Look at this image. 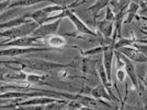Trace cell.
Here are the masks:
<instances>
[{
    "label": "cell",
    "instance_id": "cell-1",
    "mask_svg": "<svg viewBox=\"0 0 147 110\" xmlns=\"http://www.w3.org/2000/svg\"><path fill=\"white\" fill-rule=\"evenodd\" d=\"M2 63H8V64H14V66H20L22 69H31L35 71H44V72H51L55 69H64V68H78L79 63L78 60L75 59L73 62L68 64H61V63H56V62L46 61L42 59H14L11 61H1Z\"/></svg>",
    "mask_w": 147,
    "mask_h": 110
},
{
    "label": "cell",
    "instance_id": "cell-2",
    "mask_svg": "<svg viewBox=\"0 0 147 110\" xmlns=\"http://www.w3.org/2000/svg\"><path fill=\"white\" fill-rule=\"evenodd\" d=\"M38 26H40V24L37 22H35L34 20H32L28 23L21 24L19 26H16V27L8 28L7 31H2L1 32V37H10L11 40H12V39H16L19 37L28 36L30 34H33Z\"/></svg>",
    "mask_w": 147,
    "mask_h": 110
},
{
    "label": "cell",
    "instance_id": "cell-3",
    "mask_svg": "<svg viewBox=\"0 0 147 110\" xmlns=\"http://www.w3.org/2000/svg\"><path fill=\"white\" fill-rule=\"evenodd\" d=\"M42 37L40 36H24V37H19L16 39H12L10 42H6V43H1L2 47H37V46H43L46 44V42L42 40Z\"/></svg>",
    "mask_w": 147,
    "mask_h": 110
},
{
    "label": "cell",
    "instance_id": "cell-4",
    "mask_svg": "<svg viewBox=\"0 0 147 110\" xmlns=\"http://www.w3.org/2000/svg\"><path fill=\"white\" fill-rule=\"evenodd\" d=\"M61 20L63 19H58L56 21L53 22H49V23H44V24L40 25L36 30L34 31V33L32 35L34 36H40L42 38H45L47 36H52V35H55L56 33L58 32L59 28V24H61Z\"/></svg>",
    "mask_w": 147,
    "mask_h": 110
},
{
    "label": "cell",
    "instance_id": "cell-5",
    "mask_svg": "<svg viewBox=\"0 0 147 110\" xmlns=\"http://www.w3.org/2000/svg\"><path fill=\"white\" fill-rule=\"evenodd\" d=\"M53 47H10L9 49H1V56H9V57H16L19 55H25L29 52H33V51H49L52 50Z\"/></svg>",
    "mask_w": 147,
    "mask_h": 110
},
{
    "label": "cell",
    "instance_id": "cell-6",
    "mask_svg": "<svg viewBox=\"0 0 147 110\" xmlns=\"http://www.w3.org/2000/svg\"><path fill=\"white\" fill-rule=\"evenodd\" d=\"M66 17H68V19L73 22L74 25H75V27H76V30L79 32V33L86 34V35H90V36H93V37H98V33L94 31H91L84 22H81L80 19L73 12V10L66 8ZM97 39H98V38H97Z\"/></svg>",
    "mask_w": 147,
    "mask_h": 110
},
{
    "label": "cell",
    "instance_id": "cell-7",
    "mask_svg": "<svg viewBox=\"0 0 147 110\" xmlns=\"http://www.w3.org/2000/svg\"><path fill=\"white\" fill-rule=\"evenodd\" d=\"M103 51V66L107 72L108 81L112 82V62H113V55H114V48L113 46H102Z\"/></svg>",
    "mask_w": 147,
    "mask_h": 110
},
{
    "label": "cell",
    "instance_id": "cell-8",
    "mask_svg": "<svg viewBox=\"0 0 147 110\" xmlns=\"http://www.w3.org/2000/svg\"><path fill=\"white\" fill-rule=\"evenodd\" d=\"M117 54H119V56H120V58L124 61V64H125V72L129 75V80H131V82L133 83L134 87L137 89V88H138V76H137V73H136V69H135L134 63L132 62V60H129L127 57H125L123 54H121L119 50H117Z\"/></svg>",
    "mask_w": 147,
    "mask_h": 110
},
{
    "label": "cell",
    "instance_id": "cell-9",
    "mask_svg": "<svg viewBox=\"0 0 147 110\" xmlns=\"http://www.w3.org/2000/svg\"><path fill=\"white\" fill-rule=\"evenodd\" d=\"M121 54L127 57L129 60L134 62H147V57L145 55H143L141 51H138L135 47H121L117 49Z\"/></svg>",
    "mask_w": 147,
    "mask_h": 110
},
{
    "label": "cell",
    "instance_id": "cell-10",
    "mask_svg": "<svg viewBox=\"0 0 147 110\" xmlns=\"http://www.w3.org/2000/svg\"><path fill=\"white\" fill-rule=\"evenodd\" d=\"M102 61L101 58L98 59H90L84 57L81 59V70L84 74H92L98 75V64Z\"/></svg>",
    "mask_w": 147,
    "mask_h": 110
},
{
    "label": "cell",
    "instance_id": "cell-11",
    "mask_svg": "<svg viewBox=\"0 0 147 110\" xmlns=\"http://www.w3.org/2000/svg\"><path fill=\"white\" fill-rule=\"evenodd\" d=\"M96 24H97L98 32H100L105 38H111L112 32H113V28H114V22L108 21V20L104 19L103 21H100Z\"/></svg>",
    "mask_w": 147,
    "mask_h": 110
},
{
    "label": "cell",
    "instance_id": "cell-12",
    "mask_svg": "<svg viewBox=\"0 0 147 110\" xmlns=\"http://www.w3.org/2000/svg\"><path fill=\"white\" fill-rule=\"evenodd\" d=\"M61 99L59 98H56V97H49V96H40V97L36 98H33V99H30V100H26V101H23L21 103L20 106H35V105H45L51 104V103H54V101H59Z\"/></svg>",
    "mask_w": 147,
    "mask_h": 110
},
{
    "label": "cell",
    "instance_id": "cell-13",
    "mask_svg": "<svg viewBox=\"0 0 147 110\" xmlns=\"http://www.w3.org/2000/svg\"><path fill=\"white\" fill-rule=\"evenodd\" d=\"M51 79L49 75H36V74H28L26 75V82L30 84H37V85H47L53 86V84L49 82Z\"/></svg>",
    "mask_w": 147,
    "mask_h": 110
},
{
    "label": "cell",
    "instance_id": "cell-14",
    "mask_svg": "<svg viewBox=\"0 0 147 110\" xmlns=\"http://www.w3.org/2000/svg\"><path fill=\"white\" fill-rule=\"evenodd\" d=\"M44 1H51L55 5H59L58 0H11V3L9 8H17V7H28L35 5V3H40V2H44Z\"/></svg>",
    "mask_w": 147,
    "mask_h": 110
},
{
    "label": "cell",
    "instance_id": "cell-15",
    "mask_svg": "<svg viewBox=\"0 0 147 110\" xmlns=\"http://www.w3.org/2000/svg\"><path fill=\"white\" fill-rule=\"evenodd\" d=\"M91 95L94 98H98V99H107V100H113V98L111 96L108 89L105 88V86L102 84V85H98L96 88H92L91 91Z\"/></svg>",
    "mask_w": 147,
    "mask_h": 110
},
{
    "label": "cell",
    "instance_id": "cell-16",
    "mask_svg": "<svg viewBox=\"0 0 147 110\" xmlns=\"http://www.w3.org/2000/svg\"><path fill=\"white\" fill-rule=\"evenodd\" d=\"M110 1L111 0H97L94 5H92L91 7H89L87 9V11L92 13V18L94 19V23H96V19L98 17L99 12L101 9H103L104 7H108L110 5Z\"/></svg>",
    "mask_w": 147,
    "mask_h": 110
},
{
    "label": "cell",
    "instance_id": "cell-17",
    "mask_svg": "<svg viewBox=\"0 0 147 110\" xmlns=\"http://www.w3.org/2000/svg\"><path fill=\"white\" fill-rule=\"evenodd\" d=\"M110 6L112 7V11L114 14H117L121 11L127 10L129 6V0H111Z\"/></svg>",
    "mask_w": 147,
    "mask_h": 110
},
{
    "label": "cell",
    "instance_id": "cell-18",
    "mask_svg": "<svg viewBox=\"0 0 147 110\" xmlns=\"http://www.w3.org/2000/svg\"><path fill=\"white\" fill-rule=\"evenodd\" d=\"M30 21H32V19H26L23 15V17H20V18L12 19V20H10L9 22H6V23H1L0 27H1V30H3V28H11V27H16V26H19V25L21 24L28 23Z\"/></svg>",
    "mask_w": 147,
    "mask_h": 110
},
{
    "label": "cell",
    "instance_id": "cell-19",
    "mask_svg": "<svg viewBox=\"0 0 147 110\" xmlns=\"http://www.w3.org/2000/svg\"><path fill=\"white\" fill-rule=\"evenodd\" d=\"M140 9H141V8H140V6H138L137 3H135V2H133V1H131V2H129V8H127V15H126V18L124 19L123 24L132 23L133 19L136 17V13H137V11H138Z\"/></svg>",
    "mask_w": 147,
    "mask_h": 110
},
{
    "label": "cell",
    "instance_id": "cell-20",
    "mask_svg": "<svg viewBox=\"0 0 147 110\" xmlns=\"http://www.w3.org/2000/svg\"><path fill=\"white\" fill-rule=\"evenodd\" d=\"M47 44L51 45V47L53 48H58V47H63L66 45V39L64 36L61 35H52L47 40Z\"/></svg>",
    "mask_w": 147,
    "mask_h": 110
},
{
    "label": "cell",
    "instance_id": "cell-21",
    "mask_svg": "<svg viewBox=\"0 0 147 110\" xmlns=\"http://www.w3.org/2000/svg\"><path fill=\"white\" fill-rule=\"evenodd\" d=\"M135 42H136V38H135V37L131 38V39H129V38H125V37H121V38H119L117 42H115L113 48H114V50H117V49L121 48V47L131 46V45H133Z\"/></svg>",
    "mask_w": 147,
    "mask_h": 110
},
{
    "label": "cell",
    "instance_id": "cell-22",
    "mask_svg": "<svg viewBox=\"0 0 147 110\" xmlns=\"http://www.w3.org/2000/svg\"><path fill=\"white\" fill-rule=\"evenodd\" d=\"M103 51V48L102 46H99L97 48H92L90 50H86V51H82L81 50V55L84 57H87V56H92V55H97V54H101Z\"/></svg>",
    "mask_w": 147,
    "mask_h": 110
},
{
    "label": "cell",
    "instance_id": "cell-23",
    "mask_svg": "<svg viewBox=\"0 0 147 110\" xmlns=\"http://www.w3.org/2000/svg\"><path fill=\"white\" fill-rule=\"evenodd\" d=\"M67 106L68 109H89L87 107H82L84 105L79 103V101H77V100H70Z\"/></svg>",
    "mask_w": 147,
    "mask_h": 110
},
{
    "label": "cell",
    "instance_id": "cell-24",
    "mask_svg": "<svg viewBox=\"0 0 147 110\" xmlns=\"http://www.w3.org/2000/svg\"><path fill=\"white\" fill-rule=\"evenodd\" d=\"M133 47H135L138 51H141L143 55H145L147 57V45L146 44L141 45L140 43H134L133 44Z\"/></svg>",
    "mask_w": 147,
    "mask_h": 110
},
{
    "label": "cell",
    "instance_id": "cell-25",
    "mask_svg": "<svg viewBox=\"0 0 147 110\" xmlns=\"http://www.w3.org/2000/svg\"><path fill=\"white\" fill-rule=\"evenodd\" d=\"M114 19H115V14H114V12L112 11V9H111L110 7H108V8H107V14H105V20L114 22Z\"/></svg>",
    "mask_w": 147,
    "mask_h": 110
},
{
    "label": "cell",
    "instance_id": "cell-26",
    "mask_svg": "<svg viewBox=\"0 0 147 110\" xmlns=\"http://www.w3.org/2000/svg\"><path fill=\"white\" fill-rule=\"evenodd\" d=\"M125 74H126V72H125V71H123L122 69H117V80H119V81L123 82V81L125 80Z\"/></svg>",
    "mask_w": 147,
    "mask_h": 110
},
{
    "label": "cell",
    "instance_id": "cell-27",
    "mask_svg": "<svg viewBox=\"0 0 147 110\" xmlns=\"http://www.w3.org/2000/svg\"><path fill=\"white\" fill-rule=\"evenodd\" d=\"M58 76H59V79H61V80H66V79H69V78H70V76L68 75V72L66 71V70H61V71H59Z\"/></svg>",
    "mask_w": 147,
    "mask_h": 110
},
{
    "label": "cell",
    "instance_id": "cell-28",
    "mask_svg": "<svg viewBox=\"0 0 147 110\" xmlns=\"http://www.w3.org/2000/svg\"><path fill=\"white\" fill-rule=\"evenodd\" d=\"M131 1H133V2H135V3H137L142 10L146 8V2H145L144 0H131Z\"/></svg>",
    "mask_w": 147,
    "mask_h": 110
},
{
    "label": "cell",
    "instance_id": "cell-29",
    "mask_svg": "<svg viewBox=\"0 0 147 110\" xmlns=\"http://www.w3.org/2000/svg\"><path fill=\"white\" fill-rule=\"evenodd\" d=\"M135 43H140V44H146L147 45V39H136Z\"/></svg>",
    "mask_w": 147,
    "mask_h": 110
},
{
    "label": "cell",
    "instance_id": "cell-30",
    "mask_svg": "<svg viewBox=\"0 0 147 110\" xmlns=\"http://www.w3.org/2000/svg\"><path fill=\"white\" fill-rule=\"evenodd\" d=\"M147 11V7L145 8V9H143V10H141V13H145Z\"/></svg>",
    "mask_w": 147,
    "mask_h": 110
},
{
    "label": "cell",
    "instance_id": "cell-31",
    "mask_svg": "<svg viewBox=\"0 0 147 110\" xmlns=\"http://www.w3.org/2000/svg\"><path fill=\"white\" fill-rule=\"evenodd\" d=\"M142 20H144V21H145V22H147V18H146V17H142Z\"/></svg>",
    "mask_w": 147,
    "mask_h": 110
},
{
    "label": "cell",
    "instance_id": "cell-32",
    "mask_svg": "<svg viewBox=\"0 0 147 110\" xmlns=\"http://www.w3.org/2000/svg\"><path fill=\"white\" fill-rule=\"evenodd\" d=\"M77 1H84V0H77ZM84 2H85V1H84Z\"/></svg>",
    "mask_w": 147,
    "mask_h": 110
},
{
    "label": "cell",
    "instance_id": "cell-33",
    "mask_svg": "<svg viewBox=\"0 0 147 110\" xmlns=\"http://www.w3.org/2000/svg\"><path fill=\"white\" fill-rule=\"evenodd\" d=\"M144 1H145V2H146V5H147V0H144Z\"/></svg>",
    "mask_w": 147,
    "mask_h": 110
}]
</instances>
